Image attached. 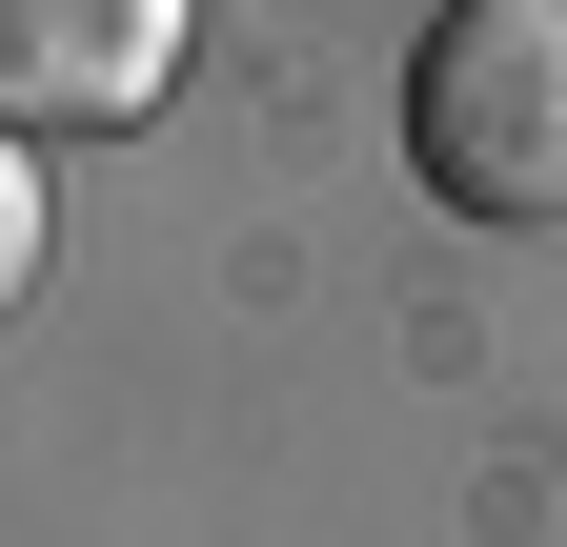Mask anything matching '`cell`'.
I'll list each match as a JSON object with an SVG mask.
<instances>
[{"instance_id":"cell-3","label":"cell","mask_w":567,"mask_h":547,"mask_svg":"<svg viewBox=\"0 0 567 547\" xmlns=\"http://www.w3.org/2000/svg\"><path fill=\"white\" fill-rule=\"evenodd\" d=\"M41 224H61V183H41V143H0V305L41 285Z\"/></svg>"},{"instance_id":"cell-2","label":"cell","mask_w":567,"mask_h":547,"mask_svg":"<svg viewBox=\"0 0 567 547\" xmlns=\"http://www.w3.org/2000/svg\"><path fill=\"white\" fill-rule=\"evenodd\" d=\"M183 82V0H0V143H122Z\"/></svg>"},{"instance_id":"cell-1","label":"cell","mask_w":567,"mask_h":547,"mask_svg":"<svg viewBox=\"0 0 567 547\" xmlns=\"http://www.w3.org/2000/svg\"><path fill=\"white\" fill-rule=\"evenodd\" d=\"M405 163H425L446 224H507V244L567 224V0H446V21H425Z\"/></svg>"}]
</instances>
